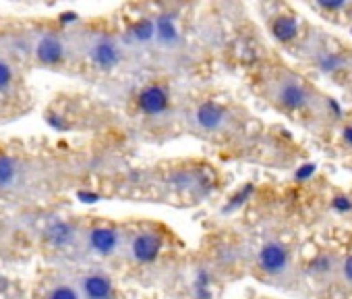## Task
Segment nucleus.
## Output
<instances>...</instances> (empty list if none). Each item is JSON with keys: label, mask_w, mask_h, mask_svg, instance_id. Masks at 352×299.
<instances>
[{"label": "nucleus", "mask_w": 352, "mask_h": 299, "mask_svg": "<svg viewBox=\"0 0 352 299\" xmlns=\"http://www.w3.org/2000/svg\"><path fill=\"white\" fill-rule=\"evenodd\" d=\"M137 110L145 116H160L170 108V94L160 83H149L135 98Z\"/></svg>", "instance_id": "12"}, {"label": "nucleus", "mask_w": 352, "mask_h": 299, "mask_svg": "<svg viewBox=\"0 0 352 299\" xmlns=\"http://www.w3.org/2000/svg\"><path fill=\"white\" fill-rule=\"evenodd\" d=\"M21 210H25L34 258H40L44 266L75 268L83 264V218L58 206Z\"/></svg>", "instance_id": "2"}, {"label": "nucleus", "mask_w": 352, "mask_h": 299, "mask_svg": "<svg viewBox=\"0 0 352 299\" xmlns=\"http://www.w3.org/2000/svg\"><path fill=\"white\" fill-rule=\"evenodd\" d=\"M313 173H315V167L313 165H305L302 169L296 171V179H309Z\"/></svg>", "instance_id": "24"}, {"label": "nucleus", "mask_w": 352, "mask_h": 299, "mask_svg": "<svg viewBox=\"0 0 352 299\" xmlns=\"http://www.w3.org/2000/svg\"><path fill=\"white\" fill-rule=\"evenodd\" d=\"M30 73L32 67L19 36V17L0 15V123L17 121L34 110L36 96Z\"/></svg>", "instance_id": "3"}, {"label": "nucleus", "mask_w": 352, "mask_h": 299, "mask_svg": "<svg viewBox=\"0 0 352 299\" xmlns=\"http://www.w3.org/2000/svg\"><path fill=\"white\" fill-rule=\"evenodd\" d=\"M331 208L340 214H348V212H352V200L346 196H336L331 200Z\"/></svg>", "instance_id": "21"}, {"label": "nucleus", "mask_w": 352, "mask_h": 299, "mask_svg": "<svg viewBox=\"0 0 352 299\" xmlns=\"http://www.w3.org/2000/svg\"><path fill=\"white\" fill-rule=\"evenodd\" d=\"M350 32H352V30H350Z\"/></svg>", "instance_id": "26"}, {"label": "nucleus", "mask_w": 352, "mask_h": 299, "mask_svg": "<svg viewBox=\"0 0 352 299\" xmlns=\"http://www.w3.org/2000/svg\"><path fill=\"white\" fill-rule=\"evenodd\" d=\"M342 278H344L348 285H352V254L346 256V260L342 262Z\"/></svg>", "instance_id": "23"}, {"label": "nucleus", "mask_w": 352, "mask_h": 299, "mask_svg": "<svg viewBox=\"0 0 352 299\" xmlns=\"http://www.w3.org/2000/svg\"><path fill=\"white\" fill-rule=\"evenodd\" d=\"M28 299H83V297L73 268L42 266L28 285Z\"/></svg>", "instance_id": "8"}, {"label": "nucleus", "mask_w": 352, "mask_h": 299, "mask_svg": "<svg viewBox=\"0 0 352 299\" xmlns=\"http://www.w3.org/2000/svg\"><path fill=\"white\" fill-rule=\"evenodd\" d=\"M126 231L108 220H85L83 229V264L106 262L122 256Z\"/></svg>", "instance_id": "7"}, {"label": "nucleus", "mask_w": 352, "mask_h": 299, "mask_svg": "<svg viewBox=\"0 0 352 299\" xmlns=\"http://www.w3.org/2000/svg\"><path fill=\"white\" fill-rule=\"evenodd\" d=\"M317 7L323 9V11H340V9L346 7V3H344V0H319Z\"/></svg>", "instance_id": "22"}, {"label": "nucleus", "mask_w": 352, "mask_h": 299, "mask_svg": "<svg viewBox=\"0 0 352 299\" xmlns=\"http://www.w3.org/2000/svg\"><path fill=\"white\" fill-rule=\"evenodd\" d=\"M272 34L280 42H292L298 36V21L290 15H278L272 21Z\"/></svg>", "instance_id": "18"}, {"label": "nucleus", "mask_w": 352, "mask_h": 299, "mask_svg": "<svg viewBox=\"0 0 352 299\" xmlns=\"http://www.w3.org/2000/svg\"><path fill=\"white\" fill-rule=\"evenodd\" d=\"M0 299H28V285L0 266Z\"/></svg>", "instance_id": "17"}, {"label": "nucleus", "mask_w": 352, "mask_h": 299, "mask_svg": "<svg viewBox=\"0 0 352 299\" xmlns=\"http://www.w3.org/2000/svg\"><path fill=\"white\" fill-rule=\"evenodd\" d=\"M344 141L352 147V127H346L344 129Z\"/></svg>", "instance_id": "25"}, {"label": "nucleus", "mask_w": 352, "mask_h": 299, "mask_svg": "<svg viewBox=\"0 0 352 299\" xmlns=\"http://www.w3.org/2000/svg\"><path fill=\"white\" fill-rule=\"evenodd\" d=\"M79 19L19 17V36L32 69L69 73L75 69L73 25Z\"/></svg>", "instance_id": "4"}, {"label": "nucleus", "mask_w": 352, "mask_h": 299, "mask_svg": "<svg viewBox=\"0 0 352 299\" xmlns=\"http://www.w3.org/2000/svg\"><path fill=\"white\" fill-rule=\"evenodd\" d=\"M34 260L25 210L0 208V266Z\"/></svg>", "instance_id": "6"}, {"label": "nucleus", "mask_w": 352, "mask_h": 299, "mask_svg": "<svg viewBox=\"0 0 352 299\" xmlns=\"http://www.w3.org/2000/svg\"><path fill=\"white\" fill-rule=\"evenodd\" d=\"M164 247V239L153 229H137L133 233H126V243L122 258H126L131 264L137 266H149L153 264Z\"/></svg>", "instance_id": "10"}, {"label": "nucleus", "mask_w": 352, "mask_h": 299, "mask_svg": "<svg viewBox=\"0 0 352 299\" xmlns=\"http://www.w3.org/2000/svg\"><path fill=\"white\" fill-rule=\"evenodd\" d=\"M333 264L336 260L329 256V254H319L313 262H311V270L315 274H329L333 270Z\"/></svg>", "instance_id": "19"}, {"label": "nucleus", "mask_w": 352, "mask_h": 299, "mask_svg": "<svg viewBox=\"0 0 352 299\" xmlns=\"http://www.w3.org/2000/svg\"><path fill=\"white\" fill-rule=\"evenodd\" d=\"M344 67V59L342 56H336V54H325L323 59H319V69L325 71V73H333L338 69Z\"/></svg>", "instance_id": "20"}, {"label": "nucleus", "mask_w": 352, "mask_h": 299, "mask_svg": "<svg viewBox=\"0 0 352 299\" xmlns=\"http://www.w3.org/2000/svg\"><path fill=\"white\" fill-rule=\"evenodd\" d=\"M155 42L166 48H174L181 44V34L172 15H160L155 19Z\"/></svg>", "instance_id": "16"}, {"label": "nucleus", "mask_w": 352, "mask_h": 299, "mask_svg": "<svg viewBox=\"0 0 352 299\" xmlns=\"http://www.w3.org/2000/svg\"><path fill=\"white\" fill-rule=\"evenodd\" d=\"M259 268L270 276H280L290 268V251L280 241H267L257 256Z\"/></svg>", "instance_id": "11"}, {"label": "nucleus", "mask_w": 352, "mask_h": 299, "mask_svg": "<svg viewBox=\"0 0 352 299\" xmlns=\"http://www.w3.org/2000/svg\"><path fill=\"white\" fill-rule=\"evenodd\" d=\"M75 42V69H87L98 75H110L122 67L126 44L122 36L106 30L87 28L81 21L73 25Z\"/></svg>", "instance_id": "5"}, {"label": "nucleus", "mask_w": 352, "mask_h": 299, "mask_svg": "<svg viewBox=\"0 0 352 299\" xmlns=\"http://www.w3.org/2000/svg\"><path fill=\"white\" fill-rule=\"evenodd\" d=\"M79 163L63 141L0 137V208H44L73 187Z\"/></svg>", "instance_id": "1"}, {"label": "nucleus", "mask_w": 352, "mask_h": 299, "mask_svg": "<svg viewBox=\"0 0 352 299\" xmlns=\"http://www.w3.org/2000/svg\"><path fill=\"white\" fill-rule=\"evenodd\" d=\"M230 116H228V110L216 102H206V104H199L197 110H195V123L199 129L208 131V133H218V131H224L226 125H228Z\"/></svg>", "instance_id": "14"}, {"label": "nucleus", "mask_w": 352, "mask_h": 299, "mask_svg": "<svg viewBox=\"0 0 352 299\" xmlns=\"http://www.w3.org/2000/svg\"><path fill=\"white\" fill-rule=\"evenodd\" d=\"M124 44H149V42H155V19H137L133 21L124 36H122Z\"/></svg>", "instance_id": "15"}, {"label": "nucleus", "mask_w": 352, "mask_h": 299, "mask_svg": "<svg viewBox=\"0 0 352 299\" xmlns=\"http://www.w3.org/2000/svg\"><path fill=\"white\" fill-rule=\"evenodd\" d=\"M83 299H120L114 278L96 264H79L73 268Z\"/></svg>", "instance_id": "9"}, {"label": "nucleus", "mask_w": 352, "mask_h": 299, "mask_svg": "<svg viewBox=\"0 0 352 299\" xmlns=\"http://www.w3.org/2000/svg\"><path fill=\"white\" fill-rule=\"evenodd\" d=\"M276 100L288 108V110H298V108H305L309 106L311 102V96H309V90L302 85V81L298 79H284L278 83L276 87Z\"/></svg>", "instance_id": "13"}]
</instances>
